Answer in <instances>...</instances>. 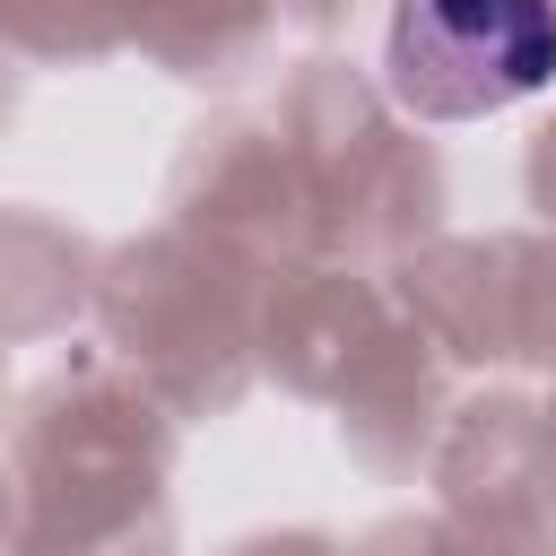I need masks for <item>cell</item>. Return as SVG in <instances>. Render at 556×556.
I'll return each mask as SVG.
<instances>
[{
    "instance_id": "1",
    "label": "cell",
    "mask_w": 556,
    "mask_h": 556,
    "mask_svg": "<svg viewBox=\"0 0 556 556\" xmlns=\"http://www.w3.org/2000/svg\"><path fill=\"white\" fill-rule=\"evenodd\" d=\"M556 78V0H400L391 96L417 122H486Z\"/></svg>"
}]
</instances>
